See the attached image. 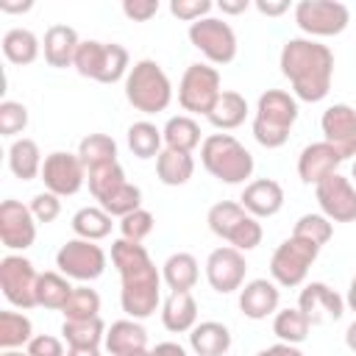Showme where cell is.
I'll return each instance as SVG.
<instances>
[{
  "label": "cell",
  "mask_w": 356,
  "mask_h": 356,
  "mask_svg": "<svg viewBox=\"0 0 356 356\" xmlns=\"http://www.w3.org/2000/svg\"><path fill=\"white\" fill-rule=\"evenodd\" d=\"M222 95L220 89V72L211 64H189L178 81V103L189 114H209L217 97Z\"/></svg>",
  "instance_id": "9"
},
{
  "label": "cell",
  "mask_w": 356,
  "mask_h": 356,
  "mask_svg": "<svg viewBox=\"0 0 356 356\" xmlns=\"http://www.w3.org/2000/svg\"><path fill=\"white\" fill-rule=\"evenodd\" d=\"M320 214L331 222H356V186L350 178L334 172L314 186Z\"/></svg>",
  "instance_id": "16"
},
{
  "label": "cell",
  "mask_w": 356,
  "mask_h": 356,
  "mask_svg": "<svg viewBox=\"0 0 356 356\" xmlns=\"http://www.w3.org/2000/svg\"><path fill=\"white\" fill-rule=\"evenodd\" d=\"M345 306H348L350 312H356V273H353V278H350V286H348V295H345Z\"/></svg>",
  "instance_id": "54"
},
{
  "label": "cell",
  "mask_w": 356,
  "mask_h": 356,
  "mask_svg": "<svg viewBox=\"0 0 356 356\" xmlns=\"http://www.w3.org/2000/svg\"><path fill=\"white\" fill-rule=\"evenodd\" d=\"M78 31L70 28V25H50L44 31V42H42V50H44V61L56 70H67L75 64V53H78Z\"/></svg>",
  "instance_id": "23"
},
{
  "label": "cell",
  "mask_w": 356,
  "mask_h": 356,
  "mask_svg": "<svg viewBox=\"0 0 356 356\" xmlns=\"http://www.w3.org/2000/svg\"><path fill=\"white\" fill-rule=\"evenodd\" d=\"M0 47H3V56H6L11 64L25 67V64H33V61L39 58L42 42H39L36 33L28 31V28H8V31L3 33Z\"/></svg>",
  "instance_id": "30"
},
{
  "label": "cell",
  "mask_w": 356,
  "mask_h": 356,
  "mask_svg": "<svg viewBox=\"0 0 356 356\" xmlns=\"http://www.w3.org/2000/svg\"><path fill=\"white\" fill-rule=\"evenodd\" d=\"M281 72L292 86L295 100L320 103L331 92L334 81V53L309 36H292L281 47Z\"/></svg>",
  "instance_id": "2"
},
{
  "label": "cell",
  "mask_w": 356,
  "mask_h": 356,
  "mask_svg": "<svg viewBox=\"0 0 356 356\" xmlns=\"http://www.w3.org/2000/svg\"><path fill=\"white\" fill-rule=\"evenodd\" d=\"M72 284L64 273H39V284H36V306L50 309V312H61L72 295Z\"/></svg>",
  "instance_id": "33"
},
{
  "label": "cell",
  "mask_w": 356,
  "mask_h": 356,
  "mask_svg": "<svg viewBox=\"0 0 356 356\" xmlns=\"http://www.w3.org/2000/svg\"><path fill=\"white\" fill-rule=\"evenodd\" d=\"M106 350L111 356H125V353H134V350H142L147 348V331L139 320H117L106 328Z\"/></svg>",
  "instance_id": "25"
},
{
  "label": "cell",
  "mask_w": 356,
  "mask_h": 356,
  "mask_svg": "<svg viewBox=\"0 0 356 356\" xmlns=\"http://www.w3.org/2000/svg\"><path fill=\"white\" fill-rule=\"evenodd\" d=\"M350 181H353V186H356V159H353V167H350Z\"/></svg>",
  "instance_id": "59"
},
{
  "label": "cell",
  "mask_w": 356,
  "mask_h": 356,
  "mask_svg": "<svg viewBox=\"0 0 356 356\" xmlns=\"http://www.w3.org/2000/svg\"><path fill=\"white\" fill-rule=\"evenodd\" d=\"M125 100L142 114H159L172 100V83L153 58H139L125 75Z\"/></svg>",
  "instance_id": "5"
},
{
  "label": "cell",
  "mask_w": 356,
  "mask_h": 356,
  "mask_svg": "<svg viewBox=\"0 0 356 356\" xmlns=\"http://www.w3.org/2000/svg\"><path fill=\"white\" fill-rule=\"evenodd\" d=\"M44 181V189L58 195V197H70L75 192H81L83 181H86V167L83 161L78 159V153H70V150H53L44 156V164H42V175Z\"/></svg>",
  "instance_id": "14"
},
{
  "label": "cell",
  "mask_w": 356,
  "mask_h": 356,
  "mask_svg": "<svg viewBox=\"0 0 356 356\" xmlns=\"http://www.w3.org/2000/svg\"><path fill=\"white\" fill-rule=\"evenodd\" d=\"M25 350H28V356H67L61 339L58 337H50V334H36L28 342Z\"/></svg>",
  "instance_id": "47"
},
{
  "label": "cell",
  "mask_w": 356,
  "mask_h": 356,
  "mask_svg": "<svg viewBox=\"0 0 356 356\" xmlns=\"http://www.w3.org/2000/svg\"><path fill=\"white\" fill-rule=\"evenodd\" d=\"M31 214L36 217V222H53V220H58V214H61V197L58 195H53V192H36L33 197H31Z\"/></svg>",
  "instance_id": "46"
},
{
  "label": "cell",
  "mask_w": 356,
  "mask_h": 356,
  "mask_svg": "<svg viewBox=\"0 0 356 356\" xmlns=\"http://www.w3.org/2000/svg\"><path fill=\"white\" fill-rule=\"evenodd\" d=\"M0 356H28V350H3Z\"/></svg>",
  "instance_id": "58"
},
{
  "label": "cell",
  "mask_w": 356,
  "mask_h": 356,
  "mask_svg": "<svg viewBox=\"0 0 356 356\" xmlns=\"http://www.w3.org/2000/svg\"><path fill=\"white\" fill-rule=\"evenodd\" d=\"M278 303H281V289L275 281L253 278L245 281V286L239 289V309L248 320H267L270 314L278 312Z\"/></svg>",
  "instance_id": "21"
},
{
  "label": "cell",
  "mask_w": 356,
  "mask_h": 356,
  "mask_svg": "<svg viewBox=\"0 0 356 356\" xmlns=\"http://www.w3.org/2000/svg\"><path fill=\"white\" fill-rule=\"evenodd\" d=\"M125 139H128L131 153H134L136 159H142V161H145V159H159V153L164 150V147H161V142H164L161 131H159L153 122H147V120H139V122L128 125Z\"/></svg>",
  "instance_id": "38"
},
{
  "label": "cell",
  "mask_w": 356,
  "mask_h": 356,
  "mask_svg": "<svg viewBox=\"0 0 356 356\" xmlns=\"http://www.w3.org/2000/svg\"><path fill=\"white\" fill-rule=\"evenodd\" d=\"M189 348L195 356H225L231 350V331L217 320L197 323L189 331Z\"/></svg>",
  "instance_id": "26"
},
{
  "label": "cell",
  "mask_w": 356,
  "mask_h": 356,
  "mask_svg": "<svg viewBox=\"0 0 356 356\" xmlns=\"http://www.w3.org/2000/svg\"><path fill=\"white\" fill-rule=\"evenodd\" d=\"M248 100L245 95L234 92V89H222V95L217 97V103L211 106V111L206 114V120L217 128V131H234L248 120Z\"/></svg>",
  "instance_id": "27"
},
{
  "label": "cell",
  "mask_w": 356,
  "mask_h": 356,
  "mask_svg": "<svg viewBox=\"0 0 356 356\" xmlns=\"http://www.w3.org/2000/svg\"><path fill=\"white\" fill-rule=\"evenodd\" d=\"M78 159L83 161L86 172L100 170L106 164H114L117 161V142L108 134H89L78 145Z\"/></svg>",
  "instance_id": "35"
},
{
  "label": "cell",
  "mask_w": 356,
  "mask_h": 356,
  "mask_svg": "<svg viewBox=\"0 0 356 356\" xmlns=\"http://www.w3.org/2000/svg\"><path fill=\"white\" fill-rule=\"evenodd\" d=\"M206 222H209V228H211L214 236L225 239L231 248H236L242 253L259 248L261 245V236H264L261 222L253 214H248L242 209V203H234V200L214 203L209 209V214H206Z\"/></svg>",
  "instance_id": "7"
},
{
  "label": "cell",
  "mask_w": 356,
  "mask_h": 356,
  "mask_svg": "<svg viewBox=\"0 0 356 356\" xmlns=\"http://www.w3.org/2000/svg\"><path fill=\"white\" fill-rule=\"evenodd\" d=\"M128 178H125V170L120 167V161H114V164H106V167H100V170H92V172H86V184H89V192H92V197L100 203L106 195H111L117 186H122Z\"/></svg>",
  "instance_id": "40"
},
{
  "label": "cell",
  "mask_w": 356,
  "mask_h": 356,
  "mask_svg": "<svg viewBox=\"0 0 356 356\" xmlns=\"http://www.w3.org/2000/svg\"><path fill=\"white\" fill-rule=\"evenodd\" d=\"M339 164H342V156L328 142H312L298 156V175L303 184L317 186L328 175L339 172Z\"/></svg>",
  "instance_id": "20"
},
{
  "label": "cell",
  "mask_w": 356,
  "mask_h": 356,
  "mask_svg": "<svg viewBox=\"0 0 356 356\" xmlns=\"http://www.w3.org/2000/svg\"><path fill=\"white\" fill-rule=\"evenodd\" d=\"M320 128H323V142H328L342 161L345 159H356V108L348 103H334L323 111L320 117Z\"/></svg>",
  "instance_id": "18"
},
{
  "label": "cell",
  "mask_w": 356,
  "mask_h": 356,
  "mask_svg": "<svg viewBox=\"0 0 356 356\" xmlns=\"http://www.w3.org/2000/svg\"><path fill=\"white\" fill-rule=\"evenodd\" d=\"M189 42L195 50H200L209 64H231L236 58V33L234 28L225 22V19H217V17H206V19H197L189 25Z\"/></svg>",
  "instance_id": "12"
},
{
  "label": "cell",
  "mask_w": 356,
  "mask_h": 356,
  "mask_svg": "<svg viewBox=\"0 0 356 356\" xmlns=\"http://www.w3.org/2000/svg\"><path fill=\"white\" fill-rule=\"evenodd\" d=\"M239 203H242V209H245L248 214H253L256 220L275 217V214L284 209V189H281V184L273 181V178H256V181L245 184Z\"/></svg>",
  "instance_id": "22"
},
{
  "label": "cell",
  "mask_w": 356,
  "mask_h": 356,
  "mask_svg": "<svg viewBox=\"0 0 356 356\" xmlns=\"http://www.w3.org/2000/svg\"><path fill=\"white\" fill-rule=\"evenodd\" d=\"M64 320H86V317H100V295L89 286H75L67 306L61 309Z\"/></svg>",
  "instance_id": "41"
},
{
  "label": "cell",
  "mask_w": 356,
  "mask_h": 356,
  "mask_svg": "<svg viewBox=\"0 0 356 356\" xmlns=\"http://www.w3.org/2000/svg\"><path fill=\"white\" fill-rule=\"evenodd\" d=\"M28 128V108L17 100H3L0 103V136H17Z\"/></svg>",
  "instance_id": "44"
},
{
  "label": "cell",
  "mask_w": 356,
  "mask_h": 356,
  "mask_svg": "<svg viewBox=\"0 0 356 356\" xmlns=\"http://www.w3.org/2000/svg\"><path fill=\"white\" fill-rule=\"evenodd\" d=\"M36 284H39V273L31 259H25L22 253H8L0 259V289L11 306H17L22 312L33 309L36 306Z\"/></svg>",
  "instance_id": "10"
},
{
  "label": "cell",
  "mask_w": 356,
  "mask_h": 356,
  "mask_svg": "<svg viewBox=\"0 0 356 356\" xmlns=\"http://www.w3.org/2000/svg\"><path fill=\"white\" fill-rule=\"evenodd\" d=\"M125 356H153V350H147V348H142V350H134V353H125Z\"/></svg>",
  "instance_id": "57"
},
{
  "label": "cell",
  "mask_w": 356,
  "mask_h": 356,
  "mask_svg": "<svg viewBox=\"0 0 356 356\" xmlns=\"http://www.w3.org/2000/svg\"><path fill=\"white\" fill-rule=\"evenodd\" d=\"M161 136H164V147L170 150H181V153H192L197 145H203L200 139V125L189 117V114H178V117H170L161 128Z\"/></svg>",
  "instance_id": "32"
},
{
  "label": "cell",
  "mask_w": 356,
  "mask_h": 356,
  "mask_svg": "<svg viewBox=\"0 0 356 356\" xmlns=\"http://www.w3.org/2000/svg\"><path fill=\"white\" fill-rule=\"evenodd\" d=\"M320 256V245L309 242V239H300V236H286L275 250H273V259H270V275L278 286H300L309 275V267L317 261Z\"/></svg>",
  "instance_id": "8"
},
{
  "label": "cell",
  "mask_w": 356,
  "mask_h": 356,
  "mask_svg": "<svg viewBox=\"0 0 356 356\" xmlns=\"http://www.w3.org/2000/svg\"><path fill=\"white\" fill-rule=\"evenodd\" d=\"M61 337L70 348H100V342H106V323H103V317L64 320Z\"/></svg>",
  "instance_id": "34"
},
{
  "label": "cell",
  "mask_w": 356,
  "mask_h": 356,
  "mask_svg": "<svg viewBox=\"0 0 356 356\" xmlns=\"http://www.w3.org/2000/svg\"><path fill=\"white\" fill-rule=\"evenodd\" d=\"M33 339V323L25 312H0V348L17 350Z\"/></svg>",
  "instance_id": "37"
},
{
  "label": "cell",
  "mask_w": 356,
  "mask_h": 356,
  "mask_svg": "<svg viewBox=\"0 0 356 356\" xmlns=\"http://www.w3.org/2000/svg\"><path fill=\"white\" fill-rule=\"evenodd\" d=\"M292 236L309 239V242H314V245L323 248L334 236V222L325 214H303V217H298V222L292 228Z\"/></svg>",
  "instance_id": "42"
},
{
  "label": "cell",
  "mask_w": 356,
  "mask_h": 356,
  "mask_svg": "<svg viewBox=\"0 0 356 356\" xmlns=\"http://www.w3.org/2000/svg\"><path fill=\"white\" fill-rule=\"evenodd\" d=\"M200 278V264L192 253H172L167 256V261L161 264V281L172 289V292H192V286Z\"/></svg>",
  "instance_id": "28"
},
{
  "label": "cell",
  "mask_w": 356,
  "mask_h": 356,
  "mask_svg": "<svg viewBox=\"0 0 356 356\" xmlns=\"http://www.w3.org/2000/svg\"><path fill=\"white\" fill-rule=\"evenodd\" d=\"M67 356H100V348H70Z\"/></svg>",
  "instance_id": "56"
},
{
  "label": "cell",
  "mask_w": 356,
  "mask_h": 356,
  "mask_svg": "<svg viewBox=\"0 0 356 356\" xmlns=\"http://www.w3.org/2000/svg\"><path fill=\"white\" fill-rule=\"evenodd\" d=\"M298 309L309 317L312 325H320V323H328V320H339L345 314V298L337 289H331L328 284L312 281L300 289Z\"/></svg>",
  "instance_id": "19"
},
{
  "label": "cell",
  "mask_w": 356,
  "mask_h": 356,
  "mask_svg": "<svg viewBox=\"0 0 356 356\" xmlns=\"http://www.w3.org/2000/svg\"><path fill=\"white\" fill-rule=\"evenodd\" d=\"M159 0H122V14L134 22H147L159 14Z\"/></svg>",
  "instance_id": "48"
},
{
  "label": "cell",
  "mask_w": 356,
  "mask_h": 356,
  "mask_svg": "<svg viewBox=\"0 0 356 356\" xmlns=\"http://www.w3.org/2000/svg\"><path fill=\"white\" fill-rule=\"evenodd\" d=\"M200 161L220 184H245L256 167L250 150L231 134H209L200 145Z\"/></svg>",
  "instance_id": "4"
},
{
  "label": "cell",
  "mask_w": 356,
  "mask_h": 356,
  "mask_svg": "<svg viewBox=\"0 0 356 356\" xmlns=\"http://www.w3.org/2000/svg\"><path fill=\"white\" fill-rule=\"evenodd\" d=\"M217 8H220L222 14H242V11L250 8V0H220Z\"/></svg>",
  "instance_id": "52"
},
{
  "label": "cell",
  "mask_w": 356,
  "mask_h": 356,
  "mask_svg": "<svg viewBox=\"0 0 356 356\" xmlns=\"http://www.w3.org/2000/svg\"><path fill=\"white\" fill-rule=\"evenodd\" d=\"M253 6H256V11L264 14V17H281V14L289 11V0H256Z\"/></svg>",
  "instance_id": "49"
},
{
  "label": "cell",
  "mask_w": 356,
  "mask_h": 356,
  "mask_svg": "<svg viewBox=\"0 0 356 356\" xmlns=\"http://www.w3.org/2000/svg\"><path fill=\"white\" fill-rule=\"evenodd\" d=\"M42 164H44V159H42V150H39V145L33 139L19 136V139L11 142V147H8V170L19 181H33L36 175H42Z\"/></svg>",
  "instance_id": "29"
},
{
  "label": "cell",
  "mask_w": 356,
  "mask_h": 356,
  "mask_svg": "<svg viewBox=\"0 0 356 356\" xmlns=\"http://www.w3.org/2000/svg\"><path fill=\"white\" fill-rule=\"evenodd\" d=\"M245 275H248V261L245 253L225 245V248H214L206 259V281L214 292L220 295H231L236 289L245 286Z\"/></svg>",
  "instance_id": "15"
},
{
  "label": "cell",
  "mask_w": 356,
  "mask_h": 356,
  "mask_svg": "<svg viewBox=\"0 0 356 356\" xmlns=\"http://www.w3.org/2000/svg\"><path fill=\"white\" fill-rule=\"evenodd\" d=\"M33 3L25 0V3H8V0H0V11L3 14H22V11H31Z\"/></svg>",
  "instance_id": "53"
},
{
  "label": "cell",
  "mask_w": 356,
  "mask_h": 356,
  "mask_svg": "<svg viewBox=\"0 0 356 356\" xmlns=\"http://www.w3.org/2000/svg\"><path fill=\"white\" fill-rule=\"evenodd\" d=\"M295 122H298V100H295V95H289L284 89H267L256 103L253 139L267 150L284 147L289 142V134H292Z\"/></svg>",
  "instance_id": "3"
},
{
  "label": "cell",
  "mask_w": 356,
  "mask_h": 356,
  "mask_svg": "<svg viewBox=\"0 0 356 356\" xmlns=\"http://www.w3.org/2000/svg\"><path fill=\"white\" fill-rule=\"evenodd\" d=\"M256 356H303V350L298 345H286V342H275L270 348H261Z\"/></svg>",
  "instance_id": "50"
},
{
  "label": "cell",
  "mask_w": 356,
  "mask_h": 356,
  "mask_svg": "<svg viewBox=\"0 0 356 356\" xmlns=\"http://www.w3.org/2000/svg\"><path fill=\"white\" fill-rule=\"evenodd\" d=\"M72 231L75 236L81 239H89V242H97V239H106L111 234V214L103 211L100 206H83L72 214Z\"/></svg>",
  "instance_id": "36"
},
{
  "label": "cell",
  "mask_w": 356,
  "mask_h": 356,
  "mask_svg": "<svg viewBox=\"0 0 356 356\" xmlns=\"http://www.w3.org/2000/svg\"><path fill=\"white\" fill-rule=\"evenodd\" d=\"M345 345H348V350H353V353H356V320L345 328Z\"/></svg>",
  "instance_id": "55"
},
{
  "label": "cell",
  "mask_w": 356,
  "mask_h": 356,
  "mask_svg": "<svg viewBox=\"0 0 356 356\" xmlns=\"http://www.w3.org/2000/svg\"><path fill=\"white\" fill-rule=\"evenodd\" d=\"M111 264L120 273V306L131 320L150 317L161 303V273L142 242L114 239Z\"/></svg>",
  "instance_id": "1"
},
{
  "label": "cell",
  "mask_w": 356,
  "mask_h": 356,
  "mask_svg": "<svg viewBox=\"0 0 356 356\" xmlns=\"http://www.w3.org/2000/svg\"><path fill=\"white\" fill-rule=\"evenodd\" d=\"M156 175L164 186H184L192 175H195V159L192 153H181V150H170L164 147L156 159Z\"/></svg>",
  "instance_id": "31"
},
{
  "label": "cell",
  "mask_w": 356,
  "mask_h": 356,
  "mask_svg": "<svg viewBox=\"0 0 356 356\" xmlns=\"http://www.w3.org/2000/svg\"><path fill=\"white\" fill-rule=\"evenodd\" d=\"M309 328H312V323H309V317H306L298 306H295V309H278L275 317H273V334H275L281 342H286V345H300V342H306Z\"/></svg>",
  "instance_id": "39"
},
{
  "label": "cell",
  "mask_w": 356,
  "mask_h": 356,
  "mask_svg": "<svg viewBox=\"0 0 356 356\" xmlns=\"http://www.w3.org/2000/svg\"><path fill=\"white\" fill-rule=\"evenodd\" d=\"M106 264H108V256L100 245L89 242V239H67L58 253H56V267L58 273H64L67 278H75V281H95L106 273Z\"/></svg>",
  "instance_id": "13"
},
{
  "label": "cell",
  "mask_w": 356,
  "mask_h": 356,
  "mask_svg": "<svg viewBox=\"0 0 356 356\" xmlns=\"http://www.w3.org/2000/svg\"><path fill=\"white\" fill-rule=\"evenodd\" d=\"M211 8H214L211 0H170V14L189 25L197 19H206Z\"/></svg>",
  "instance_id": "45"
},
{
  "label": "cell",
  "mask_w": 356,
  "mask_h": 356,
  "mask_svg": "<svg viewBox=\"0 0 356 356\" xmlns=\"http://www.w3.org/2000/svg\"><path fill=\"white\" fill-rule=\"evenodd\" d=\"M0 242L14 253L28 250L36 242V217L31 214V206L14 197L0 203Z\"/></svg>",
  "instance_id": "17"
},
{
  "label": "cell",
  "mask_w": 356,
  "mask_h": 356,
  "mask_svg": "<svg viewBox=\"0 0 356 356\" xmlns=\"http://www.w3.org/2000/svg\"><path fill=\"white\" fill-rule=\"evenodd\" d=\"M153 225H156V217L147 209H136L120 220V234H122V239L145 242L153 234Z\"/></svg>",
  "instance_id": "43"
},
{
  "label": "cell",
  "mask_w": 356,
  "mask_h": 356,
  "mask_svg": "<svg viewBox=\"0 0 356 356\" xmlns=\"http://www.w3.org/2000/svg\"><path fill=\"white\" fill-rule=\"evenodd\" d=\"M153 356H189V353H186V348L178 345V342H159V345L153 348Z\"/></svg>",
  "instance_id": "51"
},
{
  "label": "cell",
  "mask_w": 356,
  "mask_h": 356,
  "mask_svg": "<svg viewBox=\"0 0 356 356\" xmlns=\"http://www.w3.org/2000/svg\"><path fill=\"white\" fill-rule=\"evenodd\" d=\"M350 11L337 0H300L295 6V25L309 36H337L348 28Z\"/></svg>",
  "instance_id": "11"
},
{
  "label": "cell",
  "mask_w": 356,
  "mask_h": 356,
  "mask_svg": "<svg viewBox=\"0 0 356 356\" xmlns=\"http://www.w3.org/2000/svg\"><path fill=\"white\" fill-rule=\"evenodd\" d=\"M78 75L97 81V83H117L131 70V56L120 42H97V39H81L75 64Z\"/></svg>",
  "instance_id": "6"
},
{
  "label": "cell",
  "mask_w": 356,
  "mask_h": 356,
  "mask_svg": "<svg viewBox=\"0 0 356 356\" xmlns=\"http://www.w3.org/2000/svg\"><path fill=\"white\" fill-rule=\"evenodd\" d=\"M161 323L172 334H186L197 325V300L192 292H170L161 303Z\"/></svg>",
  "instance_id": "24"
}]
</instances>
